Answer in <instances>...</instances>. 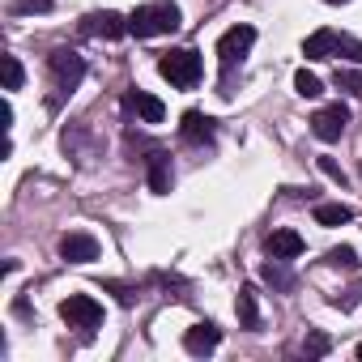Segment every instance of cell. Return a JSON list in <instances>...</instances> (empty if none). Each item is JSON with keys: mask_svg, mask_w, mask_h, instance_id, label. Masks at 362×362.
<instances>
[{"mask_svg": "<svg viewBox=\"0 0 362 362\" xmlns=\"http://www.w3.org/2000/svg\"><path fill=\"white\" fill-rule=\"evenodd\" d=\"M218 341H222V328H214V324H192L184 332V349L188 354H214Z\"/></svg>", "mask_w": 362, "mask_h": 362, "instance_id": "8fae6325", "label": "cell"}, {"mask_svg": "<svg viewBox=\"0 0 362 362\" xmlns=\"http://www.w3.org/2000/svg\"><path fill=\"white\" fill-rule=\"evenodd\" d=\"M60 315H64V324H69V328L94 332V328L103 324V303H98V298H90V294H69V298L60 303Z\"/></svg>", "mask_w": 362, "mask_h": 362, "instance_id": "3957f363", "label": "cell"}, {"mask_svg": "<svg viewBox=\"0 0 362 362\" xmlns=\"http://www.w3.org/2000/svg\"><path fill=\"white\" fill-rule=\"evenodd\" d=\"M294 90H298L303 98H320V94H324L320 77H315V73H307V69H298V73H294Z\"/></svg>", "mask_w": 362, "mask_h": 362, "instance_id": "e0dca14e", "label": "cell"}, {"mask_svg": "<svg viewBox=\"0 0 362 362\" xmlns=\"http://www.w3.org/2000/svg\"><path fill=\"white\" fill-rule=\"evenodd\" d=\"M158 73H162L170 86H179V90H192V86L201 81V56H197L192 47L166 52V56L158 60Z\"/></svg>", "mask_w": 362, "mask_h": 362, "instance_id": "7a4b0ae2", "label": "cell"}, {"mask_svg": "<svg viewBox=\"0 0 362 362\" xmlns=\"http://www.w3.org/2000/svg\"><path fill=\"white\" fill-rule=\"evenodd\" d=\"M332 86L345 90V94H362V69H337Z\"/></svg>", "mask_w": 362, "mask_h": 362, "instance_id": "ac0fdd59", "label": "cell"}, {"mask_svg": "<svg viewBox=\"0 0 362 362\" xmlns=\"http://www.w3.org/2000/svg\"><path fill=\"white\" fill-rule=\"evenodd\" d=\"M328 264H337V269H354L358 256H354V247H332V252H328Z\"/></svg>", "mask_w": 362, "mask_h": 362, "instance_id": "44dd1931", "label": "cell"}, {"mask_svg": "<svg viewBox=\"0 0 362 362\" xmlns=\"http://www.w3.org/2000/svg\"><path fill=\"white\" fill-rule=\"evenodd\" d=\"M0 69H5V90H22V60L18 56H0Z\"/></svg>", "mask_w": 362, "mask_h": 362, "instance_id": "d6986e66", "label": "cell"}, {"mask_svg": "<svg viewBox=\"0 0 362 362\" xmlns=\"http://www.w3.org/2000/svg\"><path fill=\"white\" fill-rule=\"evenodd\" d=\"M345 124H349V111H345L341 103H332V107H320V111H315L311 132H315L320 141H337V136L345 132Z\"/></svg>", "mask_w": 362, "mask_h": 362, "instance_id": "ba28073f", "label": "cell"}, {"mask_svg": "<svg viewBox=\"0 0 362 362\" xmlns=\"http://www.w3.org/2000/svg\"><path fill=\"white\" fill-rule=\"evenodd\" d=\"M349 218H354V209L341 205V201H337V205H315V222H320V226H345Z\"/></svg>", "mask_w": 362, "mask_h": 362, "instance_id": "2e32d148", "label": "cell"}, {"mask_svg": "<svg viewBox=\"0 0 362 362\" xmlns=\"http://www.w3.org/2000/svg\"><path fill=\"white\" fill-rule=\"evenodd\" d=\"M320 170H324L328 179H337V184H345V170L337 166V158H320Z\"/></svg>", "mask_w": 362, "mask_h": 362, "instance_id": "cb8c5ba5", "label": "cell"}, {"mask_svg": "<svg viewBox=\"0 0 362 362\" xmlns=\"http://www.w3.org/2000/svg\"><path fill=\"white\" fill-rule=\"evenodd\" d=\"M303 354H307V358H324V354H328V337H324V332H307Z\"/></svg>", "mask_w": 362, "mask_h": 362, "instance_id": "ffe728a7", "label": "cell"}, {"mask_svg": "<svg viewBox=\"0 0 362 362\" xmlns=\"http://www.w3.org/2000/svg\"><path fill=\"white\" fill-rule=\"evenodd\" d=\"M252 43H256V30H252V26H230V30L218 39V60H222V69L230 73V69L252 52Z\"/></svg>", "mask_w": 362, "mask_h": 362, "instance_id": "277c9868", "label": "cell"}, {"mask_svg": "<svg viewBox=\"0 0 362 362\" xmlns=\"http://www.w3.org/2000/svg\"><path fill=\"white\" fill-rule=\"evenodd\" d=\"M60 256L69 264H90V260H98V239L86 235V230H73V235L60 239Z\"/></svg>", "mask_w": 362, "mask_h": 362, "instance_id": "9c48e42d", "label": "cell"}, {"mask_svg": "<svg viewBox=\"0 0 362 362\" xmlns=\"http://www.w3.org/2000/svg\"><path fill=\"white\" fill-rule=\"evenodd\" d=\"M149 188H153V192H170V158L158 153V149H153V158H149Z\"/></svg>", "mask_w": 362, "mask_h": 362, "instance_id": "5bb4252c", "label": "cell"}, {"mask_svg": "<svg viewBox=\"0 0 362 362\" xmlns=\"http://www.w3.org/2000/svg\"><path fill=\"white\" fill-rule=\"evenodd\" d=\"M264 281H269V286H281V290L290 286V273L281 269V260H273V264H264Z\"/></svg>", "mask_w": 362, "mask_h": 362, "instance_id": "7402d4cb", "label": "cell"}, {"mask_svg": "<svg viewBox=\"0 0 362 362\" xmlns=\"http://www.w3.org/2000/svg\"><path fill=\"white\" fill-rule=\"evenodd\" d=\"M239 324L243 328H260V307H256V290L252 286L239 290Z\"/></svg>", "mask_w": 362, "mask_h": 362, "instance_id": "9a60e30c", "label": "cell"}, {"mask_svg": "<svg viewBox=\"0 0 362 362\" xmlns=\"http://www.w3.org/2000/svg\"><path fill=\"white\" fill-rule=\"evenodd\" d=\"M179 136H184L188 145H201L214 136V119L205 111H184V119H179Z\"/></svg>", "mask_w": 362, "mask_h": 362, "instance_id": "7c38bea8", "label": "cell"}, {"mask_svg": "<svg viewBox=\"0 0 362 362\" xmlns=\"http://www.w3.org/2000/svg\"><path fill=\"white\" fill-rule=\"evenodd\" d=\"M128 107H132L145 124H162V119H166V107H162L153 94H145V90H132V94H128Z\"/></svg>", "mask_w": 362, "mask_h": 362, "instance_id": "4fadbf2b", "label": "cell"}, {"mask_svg": "<svg viewBox=\"0 0 362 362\" xmlns=\"http://www.w3.org/2000/svg\"><path fill=\"white\" fill-rule=\"evenodd\" d=\"M81 35H90V39H119V35H128V18H119V13H111V9L90 13V18L81 22Z\"/></svg>", "mask_w": 362, "mask_h": 362, "instance_id": "52a82bcc", "label": "cell"}, {"mask_svg": "<svg viewBox=\"0 0 362 362\" xmlns=\"http://www.w3.org/2000/svg\"><path fill=\"white\" fill-rule=\"evenodd\" d=\"M264 252H269L273 260H294V256H303V235H294V230H273V235L264 239Z\"/></svg>", "mask_w": 362, "mask_h": 362, "instance_id": "30bf717a", "label": "cell"}, {"mask_svg": "<svg viewBox=\"0 0 362 362\" xmlns=\"http://www.w3.org/2000/svg\"><path fill=\"white\" fill-rule=\"evenodd\" d=\"M52 73H56L60 90H77L81 77H86V60H81L73 47H56V52H52Z\"/></svg>", "mask_w": 362, "mask_h": 362, "instance_id": "5b68a950", "label": "cell"}, {"mask_svg": "<svg viewBox=\"0 0 362 362\" xmlns=\"http://www.w3.org/2000/svg\"><path fill=\"white\" fill-rule=\"evenodd\" d=\"M179 5L175 0H153V5H141L132 18H128V35H136V39H158V35H170V30H179Z\"/></svg>", "mask_w": 362, "mask_h": 362, "instance_id": "6da1fadb", "label": "cell"}, {"mask_svg": "<svg viewBox=\"0 0 362 362\" xmlns=\"http://www.w3.org/2000/svg\"><path fill=\"white\" fill-rule=\"evenodd\" d=\"M52 0H13V13H47Z\"/></svg>", "mask_w": 362, "mask_h": 362, "instance_id": "603a6c76", "label": "cell"}, {"mask_svg": "<svg viewBox=\"0 0 362 362\" xmlns=\"http://www.w3.org/2000/svg\"><path fill=\"white\" fill-rule=\"evenodd\" d=\"M328 5H349V0H328Z\"/></svg>", "mask_w": 362, "mask_h": 362, "instance_id": "d4e9b609", "label": "cell"}, {"mask_svg": "<svg viewBox=\"0 0 362 362\" xmlns=\"http://www.w3.org/2000/svg\"><path fill=\"white\" fill-rule=\"evenodd\" d=\"M337 52H362V47L349 43V39H341L337 30H315V35L303 43V56H307V60H328V56H337Z\"/></svg>", "mask_w": 362, "mask_h": 362, "instance_id": "8992f818", "label": "cell"}, {"mask_svg": "<svg viewBox=\"0 0 362 362\" xmlns=\"http://www.w3.org/2000/svg\"><path fill=\"white\" fill-rule=\"evenodd\" d=\"M354 354H358V358H362V341H358V349H354Z\"/></svg>", "mask_w": 362, "mask_h": 362, "instance_id": "484cf974", "label": "cell"}]
</instances>
